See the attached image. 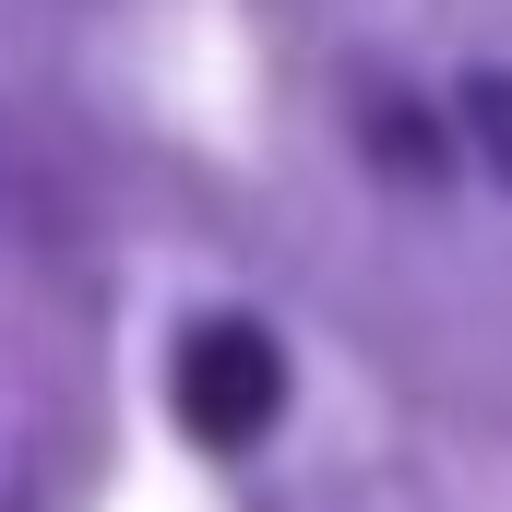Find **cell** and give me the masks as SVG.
Here are the masks:
<instances>
[{
	"mask_svg": "<svg viewBox=\"0 0 512 512\" xmlns=\"http://www.w3.org/2000/svg\"><path fill=\"white\" fill-rule=\"evenodd\" d=\"M274 405H286V358H274L262 322L215 310V322L179 334V429L203 453H251L262 429H274Z\"/></svg>",
	"mask_w": 512,
	"mask_h": 512,
	"instance_id": "obj_1",
	"label": "cell"
},
{
	"mask_svg": "<svg viewBox=\"0 0 512 512\" xmlns=\"http://www.w3.org/2000/svg\"><path fill=\"white\" fill-rule=\"evenodd\" d=\"M465 120H477V143L512 167V84H477V96H465Z\"/></svg>",
	"mask_w": 512,
	"mask_h": 512,
	"instance_id": "obj_2",
	"label": "cell"
}]
</instances>
